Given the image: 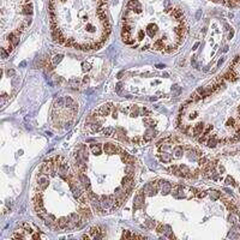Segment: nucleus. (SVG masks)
<instances>
[{"label": "nucleus", "mask_w": 240, "mask_h": 240, "mask_svg": "<svg viewBox=\"0 0 240 240\" xmlns=\"http://www.w3.org/2000/svg\"><path fill=\"white\" fill-rule=\"evenodd\" d=\"M222 77H223V79H225L226 82H230V83H233V82L238 81V78H239V76H238L237 71H235V69H234L233 66L227 71L226 73H223V74H222Z\"/></svg>", "instance_id": "7ed1b4c3"}, {"label": "nucleus", "mask_w": 240, "mask_h": 240, "mask_svg": "<svg viewBox=\"0 0 240 240\" xmlns=\"http://www.w3.org/2000/svg\"><path fill=\"white\" fill-rule=\"evenodd\" d=\"M90 149H91V151H93V154H101V151H102V144H100V143H96V144H93L91 147H90Z\"/></svg>", "instance_id": "423d86ee"}, {"label": "nucleus", "mask_w": 240, "mask_h": 240, "mask_svg": "<svg viewBox=\"0 0 240 240\" xmlns=\"http://www.w3.org/2000/svg\"><path fill=\"white\" fill-rule=\"evenodd\" d=\"M144 202V192H139L135 197V209H139Z\"/></svg>", "instance_id": "39448f33"}, {"label": "nucleus", "mask_w": 240, "mask_h": 240, "mask_svg": "<svg viewBox=\"0 0 240 240\" xmlns=\"http://www.w3.org/2000/svg\"><path fill=\"white\" fill-rule=\"evenodd\" d=\"M32 17L31 0H1L2 47L10 54L21 35L29 28Z\"/></svg>", "instance_id": "f03ea898"}, {"label": "nucleus", "mask_w": 240, "mask_h": 240, "mask_svg": "<svg viewBox=\"0 0 240 240\" xmlns=\"http://www.w3.org/2000/svg\"><path fill=\"white\" fill-rule=\"evenodd\" d=\"M108 0H51L49 17L54 40L81 51L99 49L111 32Z\"/></svg>", "instance_id": "f257e3e1"}, {"label": "nucleus", "mask_w": 240, "mask_h": 240, "mask_svg": "<svg viewBox=\"0 0 240 240\" xmlns=\"http://www.w3.org/2000/svg\"><path fill=\"white\" fill-rule=\"evenodd\" d=\"M190 100H191L192 102H198V101H200V100H202V97L198 95L197 93H193V94L191 95V99Z\"/></svg>", "instance_id": "0eeeda50"}, {"label": "nucleus", "mask_w": 240, "mask_h": 240, "mask_svg": "<svg viewBox=\"0 0 240 240\" xmlns=\"http://www.w3.org/2000/svg\"><path fill=\"white\" fill-rule=\"evenodd\" d=\"M120 150V147L115 145L113 143H106L103 144V151L108 155H113V154H118Z\"/></svg>", "instance_id": "20e7f679"}]
</instances>
